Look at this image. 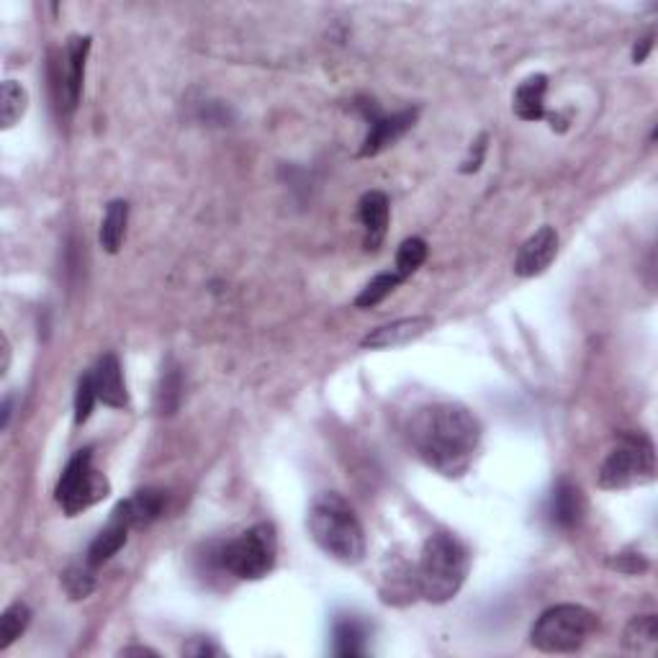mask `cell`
<instances>
[{
  "label": "cell",
  "instance_id": "d6986e66",
  "mask_svg": "<svg viewBox=\"0 0 658 658\" xmlns=\"http://www.w3.org/2000/svg\"><path fill=\"white\" fill-rule=\"evenodd\" d=\"M129 222V204L126 201H111L101 224V245L106 252H119Z\"/></svg>",
  "mask_w": 658,
  "mask_h": 658
},
{
  "label": "cell",
  "instance_id": "6da1fadb",
  "mask_svg": "<svg viewBox=\"0 0 658 658\" xmlns=\"http://www.w3.org/2000/svg\"><path fill=\"white\" fill-rule=\"evenodd\" d=\"M407 440L419 461L443 476H461L481 443V425L466 407L437 401L409 417Z\"/></svg>",
  "mask_w": 658,
  "mask_h": 658
},
{
  "label": "cell",
  "instance_id": "5bb4252c",
  "mask_svg": "<svg viewBox=\"0 0 658 658\" xmlns=\"http://www.w3.org/2000/svg\"><path fill=\"white\" fill-rule=\"evenodd\" d=\"M165 509V494L160 489H142L121 502L114 509V517L124 520L129 527H147L162 515Z\"/></svg>",
  "mask_w": 658,
  "mask_h": 658
},
{
  "label": "cell",
  "instance_id": "277c9868",
  "mask_svg": "<svg viewBox=\"0 0 658 658\" xmlns=\"http://www.w3.org/2000/svg\"><path fill=\"white\" fill-rule=\"evenodd\" d=\"M597 630V615L587 607L558 605L545 610L530 630V643L543 653H574Z\"/></svg>",
  "mask_w": 658,
  "mask_h": 658
},
{
  "label": "cell",
  "instance_id": "7402d4cb",
  "mask_svg": "<svg viewBox=\"0 0 658 658\" xmlns=\"http://www.w3.org/2000/svg\"><path fill=\"white\" fill-rule=\"evenodd\" d=\"M31 623V610L24 605V602H13L3 617H0V648L6 651L16 638L24 635V630L29 628Z\"/></svg>",
  "mask_w": 658,
  "mask_h": 658
},
{
  "label": "cell",
  "instance_id": "44dd1931",
  "mask_svg": "<svg viewBox=\"0 0 658 658\" xmlns=\"http://www.w3.org/2000/svg\"><path fill=\"white\" fill-rule=\"evenodd\" d=\"M26 101H29V96L21 88V83H16V80L3 83V90H0V124H3V129H11L24 116Z\"/></svg>",
  "mask_w": 658,
  "mask_h": 658
},
{
  "label": "cell",
  "instance_id": "8fae6325",
  "mask_svg": "<svg viewBox=\"0 0 658 658\" xmlns=\"http://www.w3.org/2000/svg\"><path fill=\"white\" fill-rule=\"evenodd\" d=\"M427 329H432L430 317H407V319H396L391 324H383L376 327L373 332L363 337L360 347L363 350H394V347H404L409 342L419 340L425 335Z\"/></svg>",
  "mask_w": 658,
  "mask_h": 658
},
{
  "label": "cell",
  "instance_id": "7c38bea8",
  "mask_svg": "<svg viewBox=\"0 0 658 658\" xmlns=\"http://www.w3.org/2000/svg\"><path fill=\"white\" fill-rule=\"evenodd\" d=\"M93 383H96L98 401H103L106 407L124 409L129 404V394H126V383L121 376V365L116 355H103L96 363V368L90 371Z\"/></svg>",
  "mask_w": 658,
  "mask_h": 658
},
{
  "label": "cell",
  "instance_id": "2e32d148",
  "mask_svg": "<svg viewBox=\"0 0 658 658\" xmlns=\"http://www.w3.org/2000/svg\"><path fill=\"white\" fill-rule=\"evenodd\" d=\"M129 530H132V527L126 525L124 520H119V517H111V522H108L101 533L96 535V540L90 543L88 558H85V561L96 569V566L106 563L108 558H114L116 553H119L121 548L126 545V533H129Z\"/></svg>",
  "mask_w": 658,
  "mask_h": 658
},
{
  "label": "cell",
  "instance_id": "484cf974",
  "mask_svg": "<svg viewBox=\"0 0 658 658\" xmlns=\"http://www.w3.org/2000/svg\"><path fill=\"white\" fill-rule=\"evenodd\" d=\"M96 401H98L96 383H93V376H90V373H85V376L78 381V391H75V422H78V425L88 422L90 412L96 407Z\"/></svg>",
  "mask_w": 658,
  "mask_h": 658
},
{
  "label": "cell",
  "instance_id": "5b68a950",
  "mask_svg": "<svg viewBox=\"0 0 658 658\" xmlns=\"http://www.w3.org/2000/svg\"><path fill=\"white\" fill-rule=\"evenodd\" d=\"M276 553V530H273V525L263 522V525L250 527L240 538L222 545L216 553V561L227 574L237 576V579L255 581L268 576V571L276 566Z\"/></svg>",
  "mask_w": 658,
  "mask_h": 658
},
{
  "label": "cell",
  "instance_id": "603a6c76",
  "mask_svg": "<svg viewBox=\"0 0 658 658\" xmlns=\"http://www.w3.org/2000/svg\"><path fill=\"white\" fill-rule=\"evenodd\" d=\"M401 281H404V278H401L396 270L394 273H381V276L373 278V281L360 291V296L355 299V306H358V309H371V306L381 304L391 291H396V286H399Z\"/></svg>",
  "mask_w": 658,
  "mask_h": 658
},
{
  "label": "cell",
  "instance_id": "ba28073f",
  "mask_svg": "<svg viewBox=\"0 0 658 658\" xmlns=\"http://www.w3.org/2000/svg\"><path fill=\"white\" fill-rule=\"evenodd\" d=\"M88 49L90 39L88 36H72L65 47V57H62V72H60V106H65V111H75L80 101V90H83V78H85V60H88Z\"/></svg>",
  "mask_w": 658,
  "mask_h": 658
},
{
  "label": "cell",
  "instance_id": "4fadbf2b",
  "mask_svg": "<svg viewBox=\"0 0 658 658\" xmlns=\"http://www.w3.org/2000/svg\"><path fill=\"white\" fill-rule=\"evenodd\" d=\"M360 224L365 229V247L378 250L389 227V198L381 191H368L358 204Z\"/></svg>",
  "mask_w": 658,
  "mask_h": 658
},
{
  "label": "cell",
  "instance_id": "83f0119b",
  "mask_svg": "<svg viewBox=\"0 0 658 658\" xmlns=\"http://www.w3.org/2000/svg\"><path fill=\"white\" fill-rule=\"evenodd\" d=\"M183 653H186V656H214V653H219V648L216 646H211L209 641H204V638H196V641L193 643H188L186 648H183Z\"/></svg>",
  "mask_w": 658,
  "mask_h": 658
},
{
  "label": "cell",
  "instance_id": "4316f807",
  "mask_svg": "<svg viewBox=\"0 0 658 658\" xmlns=\"http://www.w3.org/2000/svg\"><path fill=\"white\" fill-rule=\"evenodd\" d=\"M180 401V373L168 371L162 373L160 391H157V407L162 414H173Z\"/></svg>",
  "mask_w": 658,
  "mask_h": 658
},
{
  "label": "cell",
  "instance_id": "3957f363",
  "mask_svg": "<svg viewBox=\"0 0 658 658\" xmlns=\"http://www.w3.org/2000/svg\"><path fill=\"white\" fill-rule=\"evenodd\" d=\"M468 558L466 545L450 533H435L425 540L422 556L417 566V584L419 594L432 602L443 605L450 602L455 594L461 592L463 581L468 576Z\"/></svg>",
  "mask_w": 658,
  "mask_h": 658
},
{
  "label": "cell",
  "instance_id": "d4e9b609",
  "mask_svg": "<svg viewBox=\"0 0 658 658\" xmlns=\"http://www.w3.org/2000/svg\"><path fill=\"white\" fill-rule=\"evenodd\" d=\"M427 260V245L425 240L412 237V240L401 242L399 252H396V273L401 278H409L412 273H417L422 268V263Z\"/></svg>",
  "mask_w": 658,
  "mask_h": 658
},
{
  "label": "cell",
  "instance_id": "ffe728a7",
  "mask_svg": "<svg viewBox=\"0 0 658 658\" xmlns=\"http://www.w3.org/2000/svg\"><path fill=\"white\" fill-rule=\"evenodd\" d=\"M368 630L355 617H340L335 623V653L337 656H363Z\"/></svg>",
  "mask_w": 658,
  "mask_h": 658
},
{
  "label": "cell",
  "instance_id": "9a60e30c",
  "mask_svg": "<svg viewBox=\"0 0 658 658\" xmlns=\"http://www.w3.org/2000/svg\"><path fill=\"white\" fill-rule=\"evenodd\" d=\"M548 517L561 530H574L584 517V497H581L579 486L571 481H558L548 499Z\"/></svg>",
  "mask_w": 658,
  "mask_h": 658
},
{
  "label": "cell",
  "instance_id": "f1b7e54d",
  "mask_svg": "<svg viewBox=\"0 0 658 658\" xmlns=\"http://www.w3.org/2000/svg\"><path fill=\"white\" fill-rule=\"evenodd\" d=\"M651 44H653L651 36H648V39H641V47H635L633 49V60L635 62L646 60V54H648V49H651Z\"/></svg>",
  "mask_w": 658,
  "mask_h": 658
},
{
  "label": "cell",
  "instance_id": "30bf717a",
  "mask_svg": "<svg viewBox=\"0 0 658 658\" xmlns=\"http://www.w3.org/2000/svg\"><path fill=\"white\" fill-rule=\"evenodd\" d=\"M558 252V234L553 227H543L520 247L515 258V273L520 278H535L551 268Z\"/></svg>",
  "mask_w": 658,
  "mask_h": 658
},
{
  "label": "cell",
  "instance_id": "cb8c5ba5",
  "mask_svg": "<svg viewBox=\"0 0 658 658\" xmlns=\"http://www.w3.org/2000/svg\"><path fill=\"white\" fill-rule=\"evenodd\" d=\"M62 584H65V592L72 599H85L90 597V592L96 589V576H93V566L88 561L75 563L70 569L62 574Z\"/></svg>",
  "mask_w": 658,
  "mask_h": 658
},
{
  "label": "cell",
  "instance_id": "8992f818",
  "mask_svg": "<svg viewBox=\"0 0 658 658\" xmlns=\"http://www.w3.org/2000/svg\"><path fill=\"white\" fill-rule=\"evenodd\" d=\"M656 476L653 445L641 435H623L599 468V486L610 491L651 484Z\"/></svg>",
  "mask_w": 658,
  "mask_h": 658
},
{
  "label": "cell",
  "instance_id": "f546056e",
  "mask_svg": "<svg viewBox=\"0 0 658 658\" xmlns=\"http://www.w3.org/2000/svg\"><path fill=\"white\" fill-rule=\"evenodd\" d=\"M121 656H157L152 648H142V646H132V648H124L121 651Z\"/></svg>",
  "mask_w": 658,
  "mask_h": 658
},
{
  "label": "cell",
  "instance_id": "ac0fdd59",
  "mask_svg": "<svg viewBox=\"0 0 658 658\" xmlns=\"http://www.w3.org/2000/svg\"><path fill=\"white\" fill-rule=\"evenodd\" d=\"M545 90H548V78L545 75H533L517 88L515 93V114L522 121H540L545 116Z\"/></svg>",
  "mask_w": 658,
  "mask_h": 658
},
{
  "label": "cell",
  "instance_id": "9c48e42d",
  "mask_svg": "<svg viewBox=\"0 0 658 658\" xmlns=\"http://www.w3.org/2000/svg\"><path fill=\"white\" fill-rule=\"evenodd\" d=\"M365 108V119H368V134H365L363 150L360 157H373L378 152H383L389 144H394L401 134L412 129L414 119H417V111H399L394 116H383L378 114L376 108Z\"/></svg>",
  "mask_w": 658,
  "mask_h": 658
},
{
  "label": "cell",
  "instance_id": "4dcf8cb0",
  "mask_svg": "<svg viewBox=\"0 0 658 658\" xmlns=\"http://www.w3.org/2000/svg\"><path fill=\"white\" fill-rule=\"evenodd\" d=\"M8 422H11V399L3 401V427H8Z\"/></svg>",
  "mask_w": 658,
  "mask_h": 658
},
{
  "label": "cell",
  "instance_id": "e0dca14e",
  "mask_svg": "<svg viewBox=\"0 0 658 658\" xmlns=\"http://www.w3.org/2000/svg\"><path fill=\"white\" fill-rule=\"evenodd\" d=\"M623 648L628 653H635V656H653L658 651V617H633L628 628H625Z\"/></svg>",
  "mask_w": 658,
  "mask_h": 658
},
{
  "label": "cell",
  "instance_id": "52a82bcc",
  "mask_svg": "<svg viewBox=\"0 0 658 658\" xmlns=\"http://www.w3.org/2000/svg\"><path fill=\"white\" fill-rule=\"evenodd\" d=\"M54 497H57V502L62 504V509L70 517L108 497V481L103 473L93 468L90 448L78 450V453L72 455V461L67 463L60 481H57Z\"/></svg>",
  "mask_w": 658,
  "mask_h": 658
},
{
  "label": "cell",
  "instance_id": "7a4b0ae2",
  "mask_svg": "<svg viewBox=\"0 0 658 658\" xmlns=\"http://www.w3.org/2000/svg\"><path fill=\"white\" fill-rule=\"evenodd\" d=\"M309 533L314 543L335 561L355 566L365 556V533L353 507L340 494H319L309 509Z\"/></svg>",
  "mask_w": 658,
  "mask_h": 658
}]
</instances>
